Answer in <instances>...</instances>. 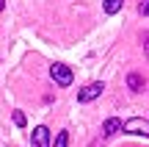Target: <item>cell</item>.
<instances>
[{
    "label": "cell",
    "instance_id": "cell-6",
    "mask_svg": "<svg viewBox=\"0 0 149 147\" xmlns=\"http://www.w3.org/2000/svg\"><path fill=\"white\" fill-rule=\"evenodd\" d=\"M127 86L133 89V92H141V86H144V78L133 72V75H127Z\"/></svg>",
    "mask_w": 149,
    "mask_h": 147
},
{
    "label": "cell",
    "instance_id": "cell-11",
    "mask_svg": "<svg viewBox=\"0 0 149 147\" xmlns=\"http://www.w3.org/2000/svg\"><path fill=\"white\" fill-rule=\"evenodd\" d=\"M3 8H6V0H0V11H3Z\"/></svg>",
    "mask_w": 149,
    "mask_h": 147
},
{
    "label": "cell",
    "instance_id": "cell-10",
    "mask_svg": "<svg viewBox=\"0 0 149 147\" xmlns=\"http://www.w3.org/2000/svg\"><path fill=\"white\" fill-rule=\"evenodd\" d=\"M14 122H17V125H19V128H22V125H25V117H22L19 111H14Z\"/></svg>",
    "mask_w": 149,
    "mask_h": 147
},
{
    "label": "cell",
    "instance_id": "cell-1",
    "mask_svg": "<svg viewBox=\"0 0 149 147\" xmlns=\"http://www.w3.org/2000/svg\"><path fill=\"white\" fill-rule=\"evenodd\" d=\"M124 133H135V136H149V122L144 117H133L124 122Z\"/></svg>",
    "mask_w": 149,
    "mask_h": 147
},
{
    "label": "cell",
    "instance_id": "cell-7",
    "mask_svg": "<svg viewBox=\"0 0 149 147\" xmlns=\"http://www.w3.org/2000/svg\"><path fill=\"white\" fill-rule=\"evenodd\" d=\"M124 6V0H105V14H116Z\"/></svg>",
    "mask_w": 149,
    "mask_h": 147
},
{
    "label": "cell",
    "instance_id": "cell-3",
    "mask_svg": "<svg viewBox=\"0 0 149 147\" xmlns=\"http://www.w3.org/2000/svg\"><path fill=\"white\" fill-rule=\"evenodd\" d=\"M102 89H105L102 83H88L86 89H80V92H77V100H80V103H91V100H97L102 94Z\"/></svg>",
    "mask_w": 149,
    "mask_h": 147
},
{
    "label": "cell",
    "instance_id": "cell-8",
    "mask_svg": "<svg viewBox=\"0 0 149 147\" xmlns=\"http://www.w3.org/2000/svg\"><path fill=\"white\" fill-rule=\"evenodd\" d=\"M66 144H69V133L61 131L58 136H55V144H53V147H66Z\"/></svg>",
    "mask_w": 149,
    "mask_h": 147
},
{
    "label": "cell",
    "instance_id": "cell-2",
    "mask_svg": "<svg viewBox=\"0 0 149 147\" xmlns=\"http://www.w3.org/2000/svg\"><path fill=\"white\" fill-rule=\"evenodd\" d=\"M50 75H53V81L58 83V86H69V83H72V70L64 67V64H53Z\"/></svg>",
    "mask_w": 149,
    "mask_h": 147
},
{
    "label": "cell",
    "instance_id": "cell-4",
    "mask_svg": "<svg viewBox=\"0 0 149 147\" xmlns=\"http://www.w3.org/2000/svg\"><path fill=\"white\" fill-rule=\"evenodd\" d=\"M50 144V131L44 125L33 128V136H31V147H47Z\"/></svg>",
    "mask_w": 149,
    "mask_h": 147
},
{
    "label": "cell",
    "instance_id": "cell-5",
    "mask_svg": "<svg viewBox=\"0 0 149 147\" xmlns=\"http://www.w3.org/2000/svg\"><path fill=\"white\" fill-rule=\"evenodd\" d=\"M116 131H124L122 120H105V125H102V136H113Z\"/></svg>",
    "mask_w": 149,
    "mask_h": 147
},
{
    "label": "cell",
    "instance_id": "cell-9",
    "mask_svg": "<svg viewBox=\"0 0 149 147\" xmlns=\"http://www.w3.org/2000/svg\"><path fill=\"white\" fill-rule=\"evenodd\" d=\"M138 11L144 17H149V0H141V3H138Z\"/></svg>",
    "mask_w": 149,
    "mask_h": 147
}]
</instances>
